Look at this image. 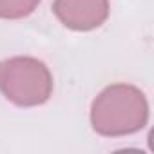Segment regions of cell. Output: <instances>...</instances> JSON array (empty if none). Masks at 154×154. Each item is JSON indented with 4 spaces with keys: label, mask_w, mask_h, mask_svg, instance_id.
<instances>
[{
    "label": "cell",
    "mask_w": 154,
    "mask_h": 154,
    "mask_svg": "<svg viewBox=\"0 0 154 154\" xmlns=\"http://www.w3.org/2000/svg\"><path fill=\"white\" fill-rule=\"evenodd\" d=\"M149 120L145 94L129 84L105 87L91 105V125L102 136H127L141 131Z\"/></svg>",
    "instance_id": "6da1fadb"
},
{
    "label": "cell",
    "mask_w": 154,
    "mask_h": 154,
    "mask_svg": "<svg viewBox=\"0 0 154 154\" xmlns=\"http://www.w3.org/2000/svg\"><path fill=\"white\" fill-rule=\"evenodd\" d=\"M0 91L20 107L42 105L53 93V76L47 65L31 56H13L0 62Z\"/></svg>",
    "instance_id": "7a4b0ae2"
},
{
    "label": "cell",
    "mask_w": 154,
    "mask_h": 154,
    "mask_svg": "<svg viewBox=\"0 0 154 154\" xmlns=\"http://www.w3.org/2000/svg\"><path fill=\"white\" fill-rule=\"evenodd\" d=\"M53 13L72 31H91L109 17V0H54Z\"/></svg>",
    "instance_id": "3957f363"
},
{
    "label": "cell",
    "mask_w": 154,
    "mask_h": 154,
    "mask_svg": "<svg viewBox=\"0 0 154 154\" xmlns=\"http://www.w3.org/2000/svg\"><path fill=\"white\" fill-rule=\"evenodd\" d=\"M40 4V0H0V18H24L31 15Z\"/></svg>",
    "instance_id": "277c9868"
}]
</instances>
